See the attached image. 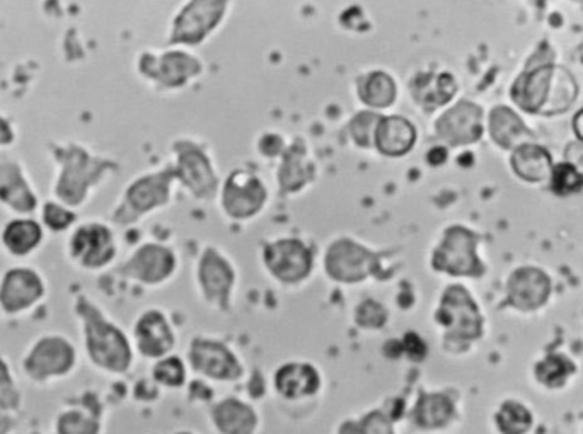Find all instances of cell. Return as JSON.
Returning <instances> with one entry per match:
<instances>
[{"mask_svg":"<svg viewBox=\"0 0 583 434\" xmlns=\"http://www.w3.org/2000/svg\"><path fill=\"white\" fill-rule=\"evenodd\" d=\"M140 67L147 77H151L164 87L185 86L188 80L202 72V63L185 52L162 53L161 57L147 55L140 63Z\"/></svg>","mask_w":583,"mask_h":434,"instance_id":"cell-16","label":"cell"},{"mask_svg":"<svg viewBox=\"0 0 583 434\" xmlns=\"http://www.w3.org/2000/svg\"><path fill=\"white\" fill-rule=\"evenodd\" d=\"M229 0H190L174 19L173 45H200L226 16Z\"/></svg>","mask_w":583,"mask_h":434,"instance_id":"cell-13","label":"cell"},{"mask_svg":"<svg viewBox=\"0 0 583 434\" xmlns=\"http://www.w3.org/2000/svg\"><path fill=\"white\" fill-rule=\"evenodd\" d=\"M9 140V130L4 125V121H0V142H7Z\"/></svg>","mask_w":583,"mask_h":434,"instance_id":"cell-33","label":"cell"},{"mask_svg":"<svg viewBox=\"0 0 583 434\" xmlns=\"http://www.w3.org/2000/svg\"><path fill=\"white\" fill-rule=\"evenodd\" d=\"M575 132L583 140V111L577 116V120H575Z\"/></svg>","mask_w":583,"mask_h":434,"instance_id":"cell-32","label":"cell"},{"mask_svg":"<svg viewBox=\"0 0 583 434\" xmlns=\"http://www.w3.org/2000/svg\"><path fill=\"white\" fill-rule=\"evenodd\" d=\"M416 143V128L405 116H382L377 123L374 147L386 157H403L410 154Z\"/></svg>","mask_w":583,"mask_h":434,"instance_id":"cell-19","label":"cell"},{"mask_svg":"<svg viewBox=\"0 0 583 434\" xmlns=\"http://www.w3.org/2000/svg\"><path fill=\"white\" fill-rule=\"evenodd\" d=\"M178 348V331L161 307L140 312L133 324V349L145 360L157 361L173 355Z\"/></svg>","mask_w":583,"mask_h":434,"instance_id":"cell-11","label":"cell"},{"mask_svg":"<svg viewBox=\"0 0 583 434\" xmlns=\"http://www.w3.org/2000/svg\"><path fill=\"white\" fill-rule=\"evenodd\" d=\"M324 373L311 360H287L275 366L270 385L273 394L287 404H302L323 394Z\"/></svg>","mask_w":583,"mask_h":434,"instance_id":"cell-10","label":"cell"},{"mask_svg":"<svg viewBox=\"0 0 583 434\" xmlns=\"http://www.w3.org/2000/svg\"><path fill=\"white\" fill-rule=\"evenodd\" d=\"M358 98L370 109H386L393 106L398 87L391 75L376 70L362 75L358 80Z\"/></svg>","mask_w":583,"mask_h":434,"instance_id":"cell-23","label":"cell"},{"mask_svg":"<svg viewBox=\"0 0 583 434\" xmlns=\"http://www.w3.org/2000/svg\"><path fill=\"white\" fill-rule=\"evenodd\" d=\"M435 132L449 145H468L481 137V111L478 106L462 101L440 116Z\"/></svg>","mask_w":583,"mask_h":434,"instance_id":"cell-17","label":"cell"},{"mask_svg":"<svg viewBox=\"0 0 583 434\" xmlns=\"http://www.w3.org/2000/svg\"><path fill=\"white\" fill-rule=\"evenodd\" d=\"M553 183H555L556 191L568 193V191H575L582 186L583 176L572 164H561L553 172Z\"/></svg>","mask_w":583,"mask_h":434,"instance_id":"cell-30","label":"cell"},{"mask_svg":"<svg viewBox=\"0 0 583 434\" xmlns=\"http://www.w3.org/2000/svg\"><path fill=\"white\" fill-rule=\"evenodd\" d=\"M403 419L413 434L447 433L459 419L457 397L449 390L418 389Z\"/></svg>","mask_w":583,"mask_h":434,"instance_id":"cell-7","label":"cell"},{"mask_svg":"<svg viewBox=\"0 0 583 434\" xmlns=\"http://www.w3.org/2000/svg\"><path fill=\"white\" fill-rule=\"evenodd\" d=\"M432 324L439 334L440 348L452 356L466 353L483 332L478 303L462 285H447L439 293L433 305Z\"/></svg>","mask_w":583,"mask_h":434,"instance_id":"cell-2","label":"cell"},{"mask_svg":"<svg viewBox=\"0 0 583 434\" xmlns=\"http://www.w3.org/2000/svg\"><path fill=\"white\" fill-rule=\"evenodd\" d=\"M394 252L374 249L352 235L331 240L323 252L321 271L333 285L345 288L386 283L396 271Z\"/></svg>","mask_w":583,"mask_h":434,"instance_id":"cell-1","label":"cell"},{"mask_svg":"<svg viewBox=\"0 0 583 434\" xmlns=\"http://www.w3.org/2000/svg\"><path fill=\"white\" fill-rule=\"evenodd\" d=\"M260 263L265 275L285 290L304 288L318 269L314 247L294 235L266 240L261 246Z\"/></svg>","mask_w":583,"mask_h":434,"instance_id":"cell-4","label":"cell"},{"mask_svg":"<svg viewBox=\"0 0 583 434\" xmlns=\"http://www.w3.org/2000/svg\"><path fill=\"white\" fill-rule=\"evenodd\" d=\"M353 326L367 334H377L391 324V310L377 298H364L352 310Z\"/></svg>","mask_w":583,"mask_h":434,"instance_id":"cell-25","label":"cell"},{"mask_svg":"<svg viewBox=\"0 0 583 434\" xmlns=\"http://www.w3.org/2000/svg\"><path fill=\"white\" fill-rule=\"evenodd\" d=\"M190 375V368H188L185 356L178 355V353L164 356L161 360L154 361V366H152V380L156 385L166 390L185 389Z\"/></svg>","mask_w":583,"mask_h":434,"instance_id":"cell-24","label":"cell"},{"mask_svg":"<svg viewBox=\"0 0 583 434\" xmlns=\"http://www.w3.org/2000/svg\"><path fill=\"white\" fill-rule=\"evenodd\" d=\"M76 252L89 266H103L115 256V242L110 230L101 225H91L76 235Z\"/></svg>","mask_w":583,"mask_h":434,"instance_id":"cell-22","label":"cell"},{"mask_svg":"<svg viewBox=\"0 0 583 434\" xmlns=\"http://www.w3.org/2000/svg\"><path fill=\"white\" fill-rule=\"evenodd\" d=\"M173 434H200V433H197V431H193V429L181 428L176 429V431H174Z\"/></svg>","mask_w":583,"mask_h":434,"instance_id":"cell-34","label":"cell"},{"mask_svg":"<svg viewBox=\"0 0 583 434\" xmlns=\"http://www.w3.org/2000/svg\"><path fill=\"white\" fill-rule=\"evenodd\" d=\"M260 149L261 154L266 155V157H277V155H282V138L277 137V135H268V137L261 140Z\"/></svg>","mask_w":583,"mask_h":434,"instance_id":"cell-31","label":"cell"},{"mask_svg":"<svg viewBox=\"0 0 583 434\" xmlns=\"http://www.w3.org/2000/svg\"><path fill=\"white\" fill-rule=\"evenodd\" d=\"M174 183H176L174 166H168L156 174H149L139 179L132 188L128 189L125 205L118 212V217L123 222H133L142 215L168 206Z\"/></svg>","mask_w":583,"mask_h":434,"instance_id":"cell-15","label":"cell"},{"mask_svg":"<svg viewBox=\"0 0 583 434\" xmlns=\"http://www.w3.org/2000/svg\"><path fill=\"white\" fill-rule=\"evenodd\" d=\"M38 237H40V230L35 223L19 222L9 227L6 239L11 249L24 252L28 251L29 247H33Z\"/></svg>","mask_w":583,"mask_h":434,"instance_id":"cell-28","label":"cell"},{"mask_svg":"<svg viewBox=\"0 0 583 434\" xmlns=\"http://www.w3.org/2000/svg\"><path fill=\"white\" fill-rule=\"evenodd\" d=\"M399 348L406 360L411 363H420L425 360L428 355V346L418 332L408 331L399 339Z\"/></svg>","mask_w":583,"mask_h":434,"instance_id":"cell-29","label":"cell"},{"mask_svg":"<svg viewBox=\"0 0 583 434\" xmlns=\"http://www.w3.org/2000/svg\"><path fill=\"white\" fill-rule=\"evenodd\" d=\"M381 118L382 115L376 111H360L353 116L350 125H348V133L358 147H364V149L374 147V135H376L377 123L381 121Z\"/></svg>","mask_w":583,"mask_h":434,"instance_id":"cell-27","label":"cell"},{"mask_svg":"<svg viewBox=\"0 0 583 434\" xmlns=\"http://www.w3.org/2000/svg\"><path fill=\"white\" fill-rule=\"evenodd\" d=\"M220 210L232 222H249L260 217L268 203V188L254 172L236 169L219 191Z\"/></svg>","mask_w":583,"mask_h":434,"instance_id":"cell-8","label":"cell"},{"mask_svg":"<svg viewBox=\"0 0 583 434\" xmlns=\"http://www.w3.org/2000/svg\"><path fill=\"white\" fill-rule=\"evenodd\" d=\"M331 434H399L398 419L387 406H376L341 417Z\"/></svg>","mask_w":583,"mask_h":434,"instance_id":"cell-20","label":"cell"},{"mask_svg":"<svg viewBox=\"0 0 583 434\" xmlns=\"http://www.w3.org/2000/svg\"><path fill=\"white\" fill-rule=\"evenodd\" d=\"M207 421L214 434H260L263 429L260 409L241 395L212 400Z\"/></svg>","mask_w":583,"mask_h":434,"instance_id":"cell-14","label":"cell"},{"mask_svg":"<svg viewBox=\"0 0 583 434\" xmlns=\"http://www.w3.org/2000/svg\"><path fill=\"white\" fill-rule=\"evenodd\" d=\"M549 155L543 149H537L532 145L520 147L514 155L515 172H519L527 181H541L548 176L551 169Z\"/></svg>","mask_w":583,"mask_h":434,"instance_id":"cell-26","label":"cell"},{"mask_svg":"<svg viewBox=\"0 0 583 434\" xmlns=\"http://www.w3.org/2000/svg\"><path fill=\"white\" fill-rule=\"evenodd\" d=\"M476 235L462 225H451L444 230L439 242L433 246L428 266L430 271L449 278H476L483 266L476 252Z\"/></svg>","mask_w":583,"mask_h":434,"instance_id":"cell-6","label":"cell"},{"mask_svg":"<svg viewBox=\"0 0 583 434\" xmlns=\"http://www.w3.org/2000/svg\"><path fill=\"white\" fill-rule=\"evenodd\" d=\"M174 152L176 183L181 184L195 200H215L219 195L220 183L207 152L191 140L176 142Z\"/></svg>","mask_w":583,"mask_h":434,"instance_id":"cell-9","label":"cell"},{"mask_svg":"<svg viewBox=\"0 0 583 434\" xmlns=\"http://www.w3.org/2000/svg\"><path fill=\"white\" fill-rule=\"evenodd\" d=\"M193 285L205 309L232 314L239 290V269L220 247H203L193 269Z\"/></svg>","mask_w":583,"mask_h":434,"instance_id":"cell-3","label":"cell"},{"mask_svg":"<svg viewBox=\"0 0 583 434\" xmlns=\"http://www.w3.org/2000/svg\"><path fill=\"white\" fill-rule=\"evenodd\" d=\"M456 92V82L449 74H418L411 80V96L425 111L444 106Z\"/></svg>","mask_w":583,"mask_h":434,"instance_id":"cell-21","label":"cell"},{"mask_svg":"<svg viewBox=\"0 0 583 434\" xmlns=\"http://www.w3.org/2000/svg\"><path fill=\"white\" fill-rule=\"evenodd\" d=\"M316 178V169L307 159L306 147L301 140L292 143L282 152V164L278 167L277 183L282 195L302 193Z\"/></svg>","mask_w":583,"mask_h":434,"instance_id":"cell-18","label":"cell"},{"mask_svg":"<svg viewBox=\"0 0 583 434\" xmlns=\"http://www.w3.org/2000/svg\"><path fill=\"white\" fill-rule=\"evenodd\" d=\"M185 360L191 375L207 383H237L246 377V365L226 339L195 334L186 346Z\"/></svg>","mask_w":583,"mask_h":434,"instance_id":"cell-5","label":"cell"},{"mask_svg":"<svg viewBox=\"0 0 583 434\" xmlns=\"http://www.w3.org/2000/svg\"><path fill=\"white\" fill-rule=\"evenodd\" d=\"M179 257L173 247L164 244H144L139 247L123 273L147 288H164L178 276Z\"/></svg>","mask_w":583,"mask_h":434,"instance_id":"cell-12","label":"cell"}]
</instances>
